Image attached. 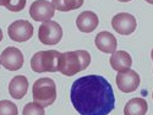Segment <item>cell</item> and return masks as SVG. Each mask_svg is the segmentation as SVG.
I'll list each match as a JSON object with an SVG mask.
<instances>
[{"instance_id":"484cf974","label":"cell","mask_w":153,"mask_h":115,"mask_svg":"<svg viewBox=\"0 0 153 115\" xmlns=\"http://www.w3.org/2000/svg\"><path fill=\"white\" fill-rule=\"evenodd\" d=\"M152 96H153V94H152Z\"/></svg>"},{"instance_id":"8fae6325","label":"cell","mask_w":153,"mask_h":115,"mask_svg":"<svg viewBox=\"0 0 153 115\" xmlns=\"http://www.w3.org/2000/svg\"><path fill=\"white\" fill-rule=\"evenodd\" d=\"M94 44L100 52L107 53V54H113L118 48L117 38L114 37V34H111L110 32H107V31L99 32L96 36Z\"/></svg>"},{"instance_id":"5b68a950","label":"cell","mask_w":153,"mask_h":115,"mask_svg":"<svg viewBox=\"0 0 153 115\" xmlns=\"http://www.w3.org/2000/svg\"><path fill=\"white\" fill-rule=\"evenodd\" d=\"M38 38L41 43L45 45H55L62 38V28L58 22L49 20L41 24L38 30Z\"/></svg>"},{"instance_id":"277c9868","label":"cell","mask_w":153,"mask_h":115,"mask_svg":"<svg viewBox=\"0 0 153 115\" xmlns=\"http://www.w3.org/2000/svg\"><path fill=\"white\" fill-rule=\"evenodd\" d=\"M61 53L58 50H42L31 59V68L34 72H55L59 68Z\"/></svg>"},{"instance_id":"7c38bea8","label":"cell","mask_w":153,"mask_h":115,"mask_svg":"<svg viewBox=\"0 0 153 115\" xmlns=\"http://www.w3.org/2000/svg\"><path fill=\"white\" fill-rule=\"evenodd\" d=\"M99 23L98 16L92 11H83L79 15L76 20V26L83 33H91L93 32Z\"/></svg>"},{"instance_id":"9a60e30c","label":"cell","mask_w":153,"mask_h":115,"mask_svg":"<svg viewBox=\"0 0 153 115\" xmlns=\"http://www.w3.org/2000/svg\"><path fill=\"white\" fill-rule=\"evenodd\" d=\"M148 104L143 98H132L124 107L125 115H146Z\"/></svg>"},{"instance_id":"2e32d148","label":"cell","mask_w":153,"mask_h":115,"mask_svg":"<svg viewBox=\"0 0 153 115\" xmlns=\"http://www.w3.org/2000/svg\"><path fill=\"white\" fill-rule=\"evenodd\" d=\"M85 0H52L54 9L59 11H71L83 5Z\"/></svg>"},{"instance_id":"7a4b0ae2","label":"cell","mask_w":153,"mask_h":115,"mask_svg":"<svg viewBox=\"0 0 153 115\" xmlns=\"http://www.w3.org/2000/svg\"><path fill=\"white\" fill-rule=\"evenodd\" d=\"M91 64V55L86 50H75V52L61 53L59 59L58 71L62 75L71 77L77 72L83 71Z\"/></svg>"},{"instance_id":"603a6c76","label":"cell","mask_w":153,"mask_h":115,"mask_svg":"<svg viewBox=\"0 0 153 115\" xmlns=\"http://www.w3.org/2000/svg\"><path fill=\"white\" fill-rule=\"evenodd\" d=\"M146 1H147V3H149V4H152V5H153V0H146Z\"/></svg>"},{"instance_id":"d4e9b609","label":"cell","mask_w":153,"mask_h":115,"mask_svg":"<svg viewBox=\"0 0 153 115\" xmlns=\"http://www.w3.org/2000/svg\"><path fill=\"white\" fill-rule=\"evenodd\" d=\"M0 64H1V62H0Z\"/></svg>"},{"instance_id":"52a82bcc","label":"cell","mask_w":153,"mask_h":115,"mask_svg":"<svg viewBox=\"0 0 153 115\" xmlns=\"http://www.w3.org/2000/svg\"><path fill=\"white\" fill-rule=\"evenodd\" d=\"M111 26L119 34L127 36L134 33L137 27V22L134 15L129 12H120L111 19Z\"/></svg>"},{"instance_id":"44dd1931","label":"cell","mask_w":153,"mask_h":115,"mask_svg":"<svg viewBox=\"0 0 153 115\" xmlns=\"http://www.w3.org/2000/svg\"><path fill=\"white\" fill-rule=\"evenodd\" d=\"M1 39H3V31L0 28V42H1Z\"/></svg>"},{"instance_id":"ffe728a7","label":"cell","mask_w":153,"mask_h":115,"mask_svg":"<svg viewBox=\"0 0 153 115\" xmlns=\"http://www.w3.org/2000/svg\"><path fill=\"white\" fill-rule=\"evenodd\" d=\"M6 1H7V0H0V6H5Z\"/></svg>"},{"instance_id":"9c48e42d","label":"cell","mask_w":153,"mask_h":115,"mask_svg":"<svg viewBox=\"0 0 153 115\" xmlns=\"http://www.w3.org/2000/svg\"><path fill=\"white\" fill-rule=\"evenodd\" d=\"M55 14V9L52 3L48 0H36L30 7V15L34 21L47 22L53 19Z\"/></svg>"},{"instance_id":"ba28073f","label":"cell","mask_w":153,"mask_h":115,"mask_svg":"<svg viewBox=\"0 0 153 115\" xmlns=\"http://www.w3.org/2000/svg\"><path fill=\"white\" fill-rule=\"evenodd\" d=\"M23 54L19 48L9 47L0 55V62L9 71H16L23 66Z\"/></svg>"},{"instance_id":"7402d4cb","label":"cell","mask_w":153,"mask_h":115,"mask_svg":"<svg viewBox=\"0 0 153 115\" xmlns=\"http://www.w3.org/2000/svg\"><path fill=\"white\" fill-rule=\"evenodd\" d=\"M118 1H121V3H127V1H131V0H118Z\"/></svg>"},{"instance_id":"ac0fdd59","label":"cell","mask_w":153,"mask_h":115,"mask_svg":"<svg viewBox=\"0 0 153 115\" xmlns=\"http://www.w3.org/2000/svg\"><path fill=\"white\" fill-rule=\"evenodd\" d=\"M22 115H45L44 108L37 103H27L22 110Z\"/></svg>"},{"instance_id":"4fadbf2b","label":"cell","mask_w":153,"mask_h":115,"mask_svg":"<svg viewBox=\"0 0 153 115\" xmlns=\"http://www.w3.org/2000/svg\"><path fill=\"white\" fill-rule=\"evenodd\" d=\"M28 91V80L26 76L19 75L12 77L9 83V93L15 99H22Z\"/></svg>"},{"instance_id":"8992f818","label":"cell","mask_w":153,"mask_h":115,"mask_svg":"<svg viewBox=\"0 0 153 115\" xmlns=\"http://www.w3.org/2000/svg\"><path fill=\"white\" fill-rule=\"evenodd\" d=\"M7 34L14 42H26L33 36V26L26 20H17L9 26Z\"/></svg>"},{"instance_id":"5bb4252c","label":"cell","mask_w":153,"mask_h":115,"mask_svg":"<svg viewBox=\"0 0 153 115\" xmlns=\"http://www.w3.org/2000/svg\"><path fill=\"white\" fill-rule=\"evenodd\" d=\"M131 65H132V58L130 56L129 53L124 52V50H115L110 56V66L118 72L129 70Z\"/></svg>"},{"instance_id":"e0dca14e","label":"cell","mask_w":153,"mask_h":115,"mask_svg":"<svg viewBox=\"0 0 153 115\" xmlns=\"http://www.w3.org/2000/svg\"><path fill=\"white\" fill-rule=\"evenodd\" d=\"M17 107L10 100H0V115H17Z\"/></svg>"},{"instance_id":"cb8c5ba5","label":"cell","mask_w":153,"mask_h":115,"mask_svg":"<svg viewBox=\"0 0 153 115\" xmlns=\"http://www.w3.org/2000/svg\"><path fill=\"white\" fill-rule=\"evenodd\" d=\"M151 58H152V60H153V49H152V52H151Z\"/></svg>"},{"instance_id":"30bf717a","label":"cell","mask_w":153,"mask_h":115,"mask_svg":"<svg viewBox=\"0 0 153 115\" xmlns=\"http://www.w3.org/2000/svg\"><path fill=\"white\" fill-rule=\"evenodd\" d=\"M117 86L124 93L134 92L140 86V76L136 71L131 69L121 71L117 75Z\"/></svg>"},{"instance_id":"3957f363","label":"cell","mask_w":153,"mask_h":115,"mask_svg":"<svg viewBox=\"0 0 153 115\" xmlns=\"http://www.w3.org/2000/svg\"><path fill=\"white\" fill-rule=\"evenodd\" d=\"M32 94L34 103L43 108L49 107L56 99V85L52 79H38L32 87Z\"/></svg>"},{"instance_id":"d6986e66","label":"cell","mask_w":153,"mask_h":115,"mask_svg":"<svg viewBox=\"0 0 153 115\" xmlns=\"http://www.w3.org/2000/svg\"><path fill=\"white\" fill-rule=\"evenodd\" d=\"M25 6H26V0H7L5 4V7L12 12L22 11Z\"/></svg>"},{"instance_id":"6da1fadb","label":"cell","mask_w":153,"mask_h":115,"mask_svg":"<svg viewBox=\"0 0 153 115\" xmlns=\"http://www.w3.org/2000/svg\"><path fill=\"white\" fill-rule=\"evenodd\" d=\"M70 99L81 115H108L115 107L111 85L99 75L79 77L71 86Z\"/></svg>"}]
</instances>
